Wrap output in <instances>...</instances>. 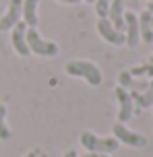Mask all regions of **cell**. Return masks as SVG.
<instances>
[{"instance_id": "obj_1", "label": "cell", "mask_w": 153, "mask_h": 157, "mask_svg": "<svg viewBox=\"0 0 153 157\" xmlns=\"http://www.w3.org/2000/svg\"><path fill=\"white\" fill-rule=\"evenodd\" d=\"M64 71L71 77L85 78L89 85H93V87L101 85V68L95 62H91V60H73V62L66 64Z\"/></svg>"}, {"instance_id": "obj_2", "label": "cell", "mask_w": 153, "mask_h": 157, "mask_svg": "<svg viewBox=\"0 0 153 157\" xmlns=\"http://www.w3.org/2000/svg\"><path fill=\"white\" fill-rule=\"evenodd\" d=\"M81 145L89 151V153H101V155H110L114 151H118L120 143L114 136H97L93 132H83L81 134Z\"/></svg>"}, {"instance_id": "obj_3", "label": "cell", "mask_w": 153, "mask_h": 157, "mask_svg": "<svg viewBox=\"0 0 153 157\" xmlns=\"http://www.w3.org/2000/svg\"><path fill=\"white\" fill-rule=\"evenodd\" d=\"M27 48H29V52H33L37 56H46V58H52V56H56L60 52L58 44L46 41L35 27H27Z\"/></svg>"}, {"instance_id": "obj_4", "label": "cell", "mask_w": 153, "mask_h": 157, "mask_svg": "<svg viewBox=\"0 0 153 157\" xmlns=\"http://www.w3.org/2000/svg\"><path fill=\"white\" fill-rule=\"evenodd\" d=\"M112 132H114V139H116L118 143L126 145V147H132V149H143V147H147V143H149L145 134L135 132V130L126 128V126L120 124V122H116V124H114Z\"/></svg>"}, {"instance_id": "obj_5", "label": "cell", "mask_w": 153, "mask_h": 157, "mask_svg": "<svg viewBox=\"0 0 153 157\" xmlns=\"http://www.w3.org/2000/svg\"><path fill=\"white\" fill-rule=\"evenodd\" d=\"M114 95H116V101H118V122L120 124H126L130 118L135 116V101H132V95L122 89V87H116L114 89Z\"/></svg>"}, {"instance_id": "obj_6", "label": "cell", "mask_w": 153, "mask_h": 157, "mask_svg": "<svg viewBox=\"0 0 153 157\" xmlns=\"http://www.w3.org/2000/svg\"><path fill=\"white\" fill-rule=\"evenodd\" d=\"M141 41V33H139V15L124 10V46L137 48Z\"/></svg>"}, {"instance_id": "obj_7", "label": "cell", "mask_w": 153, "mask_h": 157, "mask_svg": "<svg viewBox=\"0 0 153 157\" xmlns=\"http://www.w3.org/2000/svg\"><path fill=\"white\" fill-rule=\"evenodd\" d=\"M97 31L101 35V39H105L112 46H124V33L118 31L108 19H99L97 21Z\"/></svg>"}, {"instance_id": "obj_8", "label": "cell", "mask_w": 153, "mask_h": 157, "mask_svg": "<svg viewBox=\"0 0 153 157\" xmlns=\"http://www.w3.org/2000/svg\"><path fill=\"white\" fill-rule=\"evenodd\" d=\"M10 41H13V48L19 56H29V48H27V25L23 21L13 27V35H10Z\"/></svg>"}, {"instance_id": "obj_9", "label": "cell", "mask_w": 153, "mask_h": 157, "mask_svg": "<svg viewBox=\"0 0 153 157\" xmlns=\"http://www.w3.org/2000/svg\"><path fill=\"white\" fill-rule=\"evenodd\" d=\"M21 8H23V0H8L6 15L0 19V29H2V31L13 29V27L21 21Z\"/></svg>"}, {"instance_id": "obj_10", "label": "cell", "mask_w": 153, "mask_h": 157, "mask_svg": "<svg viewBox=\"0 0 153 157\" xmlns=\"http://www.w3.org/2000/svg\"><path fill=\"white\" fill-rule=\"evenodd\" d=\"M118 87L126 89L128 93H143L147 87H149V81H143V78H135L128 71H122L118 75Z\"/></svg>"}, {"instance_id": "obj_11", "label": "cell", "mask_w": 153, "mask_h": 157, "mask_svg": "<svg viewBox=\"0 0 153 157\" xmlns=\"http://www.w3.org/2000/svg\"><path fill=\"white\" fill-rule=\"evenodd\" d=\"M139 33L143 44H153V15L149 10H143L139 15Z\"/></svg>"}, {"instance_id": "obj_12", "label": "cell", "mask_w": 153, "mask_h": 157, "mask_svg": "<svg viewBox=\"0 0 153 157\" xmlns=\"http://www.w3.org/2000/svg\"><path fill=\"white\" fill-rule=\"evenodd\" d=\"M108 21H110L118 31L124 33V2H122V0H112L110 10H108Z\"/></svg>"}, {"instance_id": "obj_13", "label": "cell", "mask_w": 153, "mask_h": 157, "mask_svg": "<svg viewBox=\"0 0 153 157\" xmlns=\"http://www.w3.org/2000/svg\"><path fill=\"white\" fill-rule=\"evenodd\" d=\"M37 4H40V0H23L21 21L27 27H37Z\"/></svg>"}, {"instance_id": "obj_14", "label": "cell", "mask_w": 153, "mask_h": 157, "mask_svg": "<svg viewBox=\"0 0 153 157\" xmlns=\"http://www.w3.org/2000/svg\"><path fill=\"white\" fill-rule=\"evenodd\" d=\"M132 95V101H135V108L137 110H147L153 105V78L149 81V87H147L143 93H130Z\"/></svg>"}, {"instance_id": "obj_15", "label": "cell", "mask_w": 153, "mask_h": 157, "mask_svg": "<svg viewBox=\"0 0 153 157\" xmlns=\"http://www.w3.org/2000/svg\"><path fill=\"white\" fill-rule=\"evenodd\" d=\"M10 139V128L6 124V105L0 103V141Z\"/></svg>"}, {"instance_id": "obj_16", "label": "cell", "mask_w": 153, "mask_h": 157, "mask_svg": "<svg viewBox=\"0 0 153 157\" xmlns=\"http://www.w3.org/2000/svg\"><path fill=\"white\" fill-rule=\"evenodd\" d=\"M83 157H110V155H101V153H85Z\"/></svg>"}, {"instance_id": "obj_17", "label": "cell", "mask_w": 153, "mask_h": 157, "mask_svg": "<svg viewBox=\"0 0 153 157\" xmlns=\"http://www.w3.org/2000/svg\"><path fill=\"white\" fill-rule=\"evenodd\" d=\"M60 2H64V4H79L81 0H60Z\"/></svg>"}, {"instance_id": "obj_18", "label": "cell", "mask_w": 153, "mask_h": 157, "mask_svg": "<svg viewBox=\"0 0 153 157\" xmlns=\"http://www.w3.org/2000/svg\"><path fill=\"white\" fill-rule=\"evenodd\" d=\"M64 157H79V155H77V151H68V153H64Z\"/></svg>"}, {"instance_id": "obj_19", "label": "cell", "mask_w": 153, "mask_h": 157, "mask_svg": "<svg viewBox=\"0 0 153 157\" xmlns=\"http://www.w3.org/2000/svg\"><path fill=\"white\" fill-rule=\"evenodd\" d=\"M147 10H149V13L153 15V2H149V4H147Z\"/></svg>"}, {"instance_id": "obj_20", "label": "cell", "mask_w": 153, "mask_h": 157, "mask_svg": "<svg viewBox=\"0 0 153 157\" xmlns=\"http://www.w3.org/2000/svg\"><path fill=\"white\" fill-rule=\"evenodd\" d=\"M149 62H151V64H153V54H151V58H149Z\"/></svg>"}, {"instance_id": "obj_21", "label": "cell", "mask_w": 153, "mask_h": 157, "mask_svg": "<svg viewBox=\"0 0 153 157\" xmlns=\"http://www.w3.org/2000/svg\"><path fill=\"white\" fill-rule=\"evenodd\" d=\"M85 2H95V0H85Z\"/></svg>"}, {"instance_id": "obj_22", "label": "cell", "mask_w": 153, "mask_h": 157, "mask_svg": "<svg viewBox=\"0 0 153 157\" xmlns=\"http://www.w3.org/2000/svg\"><path fill=\"white\" fill-rule=\"evenodd\" d=\"M149 2H153V0H149Z\"/></svg>"}]
</instances>
